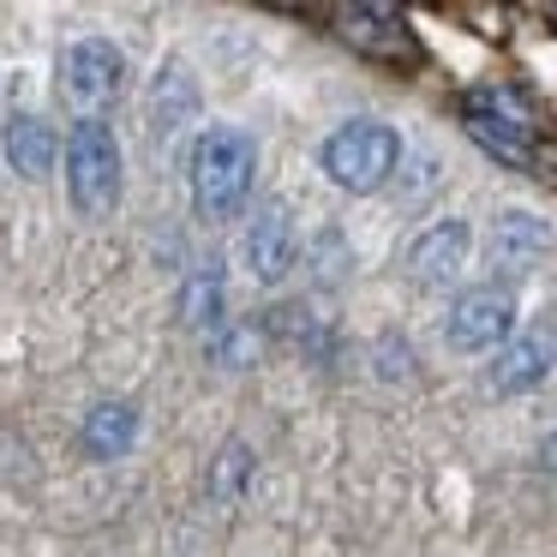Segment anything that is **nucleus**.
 <instances>
[{
	"mask_svg": "<svg viewBox=\"0 0 557 557\" xmlns=\"http://www.w3.org/2000/svg\"><path fill=\"white\" fill-rule=\"evenodd\" d=\"M258 145L240 126H205L193 145V205L205 222H228L252 198Z\"/></svg>",
	"mask_w": 557,
	"mask_h": 557,
	"instance_id": "f257e3e1",
	"label": "nucleus"
},
{
	"mask_svg": "<svg viewBox=\"0 0 557 557\" xmlns=\"http://www.w3.org/2000/svg\"><path fill=\"white\" fill-rule=\"evenodd\" d=\"M66 198L90 222L121 205V145H114L109 121L73 126V138H66Z\"/></svg>",
	"mask_w": 557,
	"mask_h": 557,
	"instance_id": "f03ea898",
	"label": "nucleus"
},
{
	"mask_svg": "<svg viewBox=\"0 0 557 557\" xmlns=\"http://www.w3.org/2000/svg\"><path fill=\"white\" fill-rule=\"evenodd\" d=\"M396 162H401V138L384 121H342L324 138V174L342 193H377V186H389Z\"/></svg>",
	"mask_w": 557,
	"mask_h": 557,
	"instance_id": "7ed1b4c3",
	"label": "nucleus"
},
{
	"mask_svg": "<svg viewBox=\"0 0 557 557\" xmlns=\"http://www.w3.org/2000/svg\"><path fill=\"white\" fill-rule=\"evenodd\" d=\"M461 114H468V138L485 145L497 162H509V169H528L533 162L528 109H521L509 90H468V97H461Z\"/></svg>",
	"mask_w": 557,
	"mask_h": 557,
	"instance_id": "20e7f679",
	"label": "nucleus"
},
{
	"mask_svg": "<svg viewBox=\"0 0 557 557\" xmlns=\"http://www.w3.org/2000/svg\"><path fill=\"white\" fill-rule=\"evenodd\" d=\"M61 85L85 109V121H97V109L121 102V90H126V54L109 37H78L61 54Z\"/></svg>",
	"mask_w": 557,
	"mask_h": 557,
	"instance_id": "39448f33",
	"label": "nucleus"
},
{
	"mask_svg": "<svg viewBox=\"0 0 557 557\" xmlns=\"http://www.w3.org/2000/svg\"><path fill=\"white\" fill-rule=\"evenodd\" d=\"M509 330H516V300L504 288H473L456 300V312L444 318V342L461 354H485V348H504Z\"/></svg>",
	"mask_w": 557,
	"mask_h": 557,
	"instance_id": "423d86ee",
	"label": "nucleus"
},
{
	"mask_svg": "<svg viewBox=\"0 0 557 557\" xmlns=\"http://www.w3.org/2000/svg\"><path fill=\"white\" fill-rule=\"evenodd\" d=\"M468 246H473L468 222L444 216V222H432V228H420V234L408 240V252H401V270H408V282H420V288H437V282H449V276L461 270Z\"/></svg>",
	"mask_w": 557,
	"mask_h": 557,
	"instance_id": "0eeeda50",
	"label": "nucleus"
},
{
	"mask_svg": "<svg viewBox=\"0 0 557 557\" xmlns=\"http://www.w3.org/2000/svg\"><path fill=\"white\" fill-rule=\"evenodd\" d=\"M294 252H300V240H294V222L282 205H264L258 210V222L246 228V264H252L258 282H282L294 270Z\"/></svg>",
	"mask_w": 557,
	"mask_h": 557,
	"instance_id": "6e6552de",
	"label": "nucleus"
},
{
	"mask_svg": "<svg viewBox=\"0 0 557 557\" xmlns=\"http://www.w3.org/2000/svg\"><path fill=\"white\" fill-rule=\"evenodd\" d=\"M54 157H61V138H54V126L42 114H13L7 121V162H13V174L42 181V174H54Z\"/></svg>",
	"mask_w": 557,
	"mask_h": 557,
	"instance_id": "1a4fd4ad",
	"label": "nucleus"
},
{
	"mask_svg": "<svg viewBox=\"0 0 557 557\" xmlns=\"http://www.w3.org/2000/svg\"><path fill=\"white\" fill-rule=\"evenodd\" d=\"M198 114V85L186 78L181 61H169L157 73V85H150V133L157 138H174L186 121Z\"/></svg>",
	"mask_w": 557,
	"mask_h": 557,
	"instance_id": "9d476101",
	"label": "nucleus"
},
{
	"mask_svg": "<svg viewBox=\"0 0 557 557\" xmlns=\"http://www.w3.org/2000/svg\"><path fill=\"white\" fill-rule=\"evenodd\" d=\"M138 437V408L133 401H97V408L85 413V432H78V444H85V456L97 461H114L126 456Z\"/></svg>",
	"mask_w": 557,
	"mask_h": 557,
	"instance_id": "9b49d317",
	"label": "nucleus"
},
{
	"mask_svg": "<svg viewBox=\"0 0 557 557\" xmlns=\"http://www.w3.org/2000/svg\"><path fill=\"white\" fill-rule=\"evenodd\" d=\"M545 372H552V342L521 336V342H509V348L492 360V389L497 396H521V389H533Z\"/></svg>",
	"mask_w": 557,
	"mask_h": 557,
	"instance_id": "f8f14e48",
	"label": "nucleus"
},
{
	"mask_svg": "<svg viewBox=\"0 0 557 557\" xmlns=\"http://www.w3.org/2000/svg\"><path fill=\"white\" fill-rule=\"evenodd\" d=\"M342 25H348L354 49H366V54L408 49V37H401V13H396V7H354V13H342Z\"/></svg>",
	"mask_w": 557,
	"mask_h": 557,
	"instance_id": "ddd939ff",
	"label": "nucleus"
},
{
	"mask_svg": "<svg viewBox=\"0 0 557 557\" xmlns=\"http://www.w3.org/2000/svg\"><path fill=\"white\" fill-rule=\"evenodd\" d=\"M181 318L193 330H216L222 324V270L216 264H205V270H193L186 276V288H181Z\"/></svg>",
	"mask_w": 557,
	"mask_h": 557,
	"instance_id": "4468645a",
	"label": "nucleus"
},
{
	"mask_svg": "<svg viewBox=\"0 0 557 557\" xmlns=\"http://www.w3.org/2000/svg\"><path fill=\"white\" fill-rule=\"evenodd\" d=\"M545 246H552V228L540 216H528V210H509L497 222V252H545Z\"/></svg>",
	"mask_w": 557,
	"mask_h": 557,
	"instance_id": "2eb2a0df",
	"label": "nucleus"
},
{
	"mask_svg": "<svg viewBox=\"0 0 557 557\" xmlns=\"http://www.w3.org/2000/svg\"><path fill=\"white\" fill-rule=\"evenodd\" d=\"M246 473H252V449L246 444H228L216 456V468H210V497H234L246 485Z\"/></svg>",
	"mask_w": 557,
	"mask_h": 557,
	"instance_id": "dca6fc26",
	"label": "nucleus"
},
{
	"mask_svg": "<svg viewBox=\"0 0 557 557\" xmlns=\"http://www.w3.org/2000/svg\"><path fill=\"white\" fill-rule=\"evenodd\" d=\"M545 468H557V432H552V444H545Z\"/></svg>",
	"mask_w": 557,
	"mask_h": 557,
	"instance_id": "f3484780",
	"label": "nucleus"
}]
</instances>
